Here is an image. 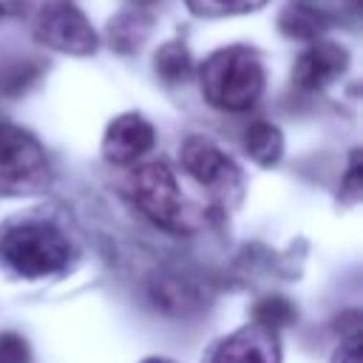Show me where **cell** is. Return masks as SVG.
<instances>
[{"label":"cell","instance_id":"cell-1","mask_svg":"<svg viewBox=\"0 0 363 363\" xmlns=\"http://www.w3.org/2000/svg\"><path fill=\"white\" fill-rule=\"evenodd\" d=\"M264 91V65L247 45L213 51L201 65V94L213 108L247 111Z\"/></svg>","mask_w":363,"mask_h":363},{"label":"cell","instance_id":"cell-2","mask_svg":"<svg viewBox=\"0 0 363 363\" xmlns=\"http://www.w3.org/2000/svg\"><path fill=\"white\" fill-rule=\"evenodd\" d=\"M68 238L48 221L26 218L6 224L0 233V261L23 278L54 275L68 267Z\"/></svg>","mask_w":363,"mask_h":363},{"label":"cell","instance_id":"cell-3","mask_svg":"<svg viewBox=\"0 0 363 363\" xmlns=\"http://www.w3.org/2000/svg\"><path fill=\"white\" fill-rule=\"evenodd\" d=\"M51 164L43 145L14 125H0V193L31 196L48 187Z\"/></svg>","mask_w":363,"mask_h":363},{"label":"cell","instance_id":"cell-4","mask_svg":"<svg viewBox=\"0 0 363 363\" xmlns=\"http://www.w3.org/2000/svg\"><path fill=\"white\" fill-rule=\"evenodd\" d=\"M130 196L136 207L164 230H190L187 207L179 193V182L167 162H145L130 176Z\"/></svg>","mask_w":363,"mask_h":363},{"label":"cell","instance_id":"cell-5","mask_svg":"<svg viewBox=\"0 0 363 363\" xmlns=\"http://www.w3.org/2000/svg\"><path fill=\"white\" fill-rule=\"evenodd\" d=\"M34 37L62 54L85 57L96 51V31L74 0H48L34 17Z\"/></svg>","mask_w":363,"mask_h":363},{"label":"cell","instance_id":"cell-6","mask_svg":"<svg viewBox=\"0 0 363 363\" xmlns=\"http://www.w3.org/2000/svg\"><path fill=\"white\" fill-rule=\"evenodd\" d=\"M179 159H182V167L210 190H227L230 184L238 182L235 162L216 142L204 136H187L179 147Z\"/></svg>","mask_w":363,"mask_h":363},{"label":"cell","instance_id":"cell-7","mask_svg":"<svg viewBox=\"0 0 363 363\" xmlns=\"http://www.w3.org/2000/svg\"><path fill=\"white\" fill-rule=\"evenodd\" d=\"M150 147H153V125L139 113L116 116L102 136V153L111 164H130L142 159Z\"/></svg>","mask_w":363,"mask_h":363},{"label":"cell","instance_id":"cell-8","mask_svg":"<svg viewBox=\"0 0 363 363\" xmlns=\"http://www.w3.org/2000/svg\"><path fill=\"white\" fill-rule=\"evenodd\" d=\"M349 65V51L337 43L320 40L312 43L295 62L292 68V79L298 88L303 91H318L323 85H329L332 79H337Z\"/></svg>","mask_w":363,"mask_h":363},{"label":"cell","instance_id":"cell-9","mask_svg":"<svg viewBox=\"0 0 363 363\" xmlns=\"http://www.w3.org/2000/svg\"><path fill=\"white\" fill-rule=\"evenodd\" d=\"M281 349L275 340V329H267L261 323H250L230 337L221 340V346L213 354V363H278Z\"/></svg>","mask_w":363,"mask_h":363},{"label":"cell","instance_id":"cell-10","mask_svg":"<svg viewBox=\"0 0 363 363\" xmlns=\"http://www.w3.org/2000/svg\"><path fill=\"white\" fill-rule=\"evenodd\" d=\"M150 298L167 315H184L201 306V289L179 275H162V278L156 275L150 284Z\"/></svg>","mask_w":363,"mask_h":363},{"label":"cell","instance_id":"cell-11","mask_svg":"<svg viewBox=\"0 0 363 363\" xmlns=\"http://www.w3.org/2000/svg\"><path fill=\"white\" fill-rule=\"evenodd\" d=\"M244 147L258 164H275L284 153V136L272 122H252L244 133Z\"/></svg>","mask_w":363,"mask_h":363},{"label":"cell","instance_id":"cell-12","mask_svg":"<svg viewBox=\"0 0 363 363\" xmlns=\"http://www.w3.org/2000/svg\"><path fill=\"white\" fill-rule=\"evenodd\" d=\"M281 31L292 40H315L326 28V17L309 6H289L278 20Z\"/></svg>","mask_w":363,"mask_h":363},{"label":"cell","instance_id":"cell-13","mask_svg":"<svg viewBox=\"0 0 363 363\" xmlns=\"http://www.w3.org/2000/svg\"><path fill=\"white\" fill-rule=\"evenodd\" d=\"M156 74L164 79V82H184L193 71V60H190V51L184 43H164L159 51H156Z\"/></svg>","mask_w":363,"mask_h":363},{"label":"cell","instance_id":"cell-14","mask_svg":"<svg viewBox=\"0 0 363 363\" xmlns=\"http://www.w3.org/2000/svg\"><path fill=\"white\" fill-rule=\"evenodd\" d=\"M252 318H255V323H261L267 329H284V326L295 323L298 309L284 295H267L252 306Z\"/></svg>","mask_w":363,"mask_h":363},{"label":"cell","instance_id":"cell-15","mask_svg":"<svg viewBox=\"0 0 363 363\" xmlns=\"http://www.w3.org/2000/svg\"><path fill=\"white\" fill-rule=\"evenodd\" d=\"M187 9L199 17H230L261 9L267 0H184Z\"/></svg>","mask_w":363,"mask_h":363},{"label":"cell","instance_id":"cell-16","mask_svg":"<svg viewBox=\"0 0 363 363\" xmlns=\"http://www.w3.org/2000/svg\"><path fill=\"white\" fill-rule=\"evenodd\" d=\"M0 363H28V343L14 332H3L0 335Z\"/></svg>","mask_w":363,"mask_h":363},{"label":"cell","instance_id":"cell-17","mask_svg":"<svg viewBox=\"0 0 363 363\" xmlns=\"http://www.w3.org/2000/svg\"><path fill=\"white\" fill-rule=\"evenodd\" d=\"M335 363H360V335H349L335 354Z\"/></svg>","mask_w":363,"mask_h":363},{"label":"cell","instance_id":"cell-18","mask_svg":"<svg viewBox=\"0 0 363 363\" xmlns=\"http://www.w3.org/2000/svg\"><path fill=\"white\" fill-rule=\"evenodd\" d=\"M360 190V162H357V153L352 156V164H349V173H346V193L354 199Z\"/></svg>","mask_w":363,"mask_h":363},{"label":"cell","instance_id":"cell-19","mask_svg":"<svg viewBox=\"0 0 363 363\" xmlns=\"http://www.w3.org/2000/svg\"><path fill=\"white\" fill-rule=\"evenodd\" d=\"M145 363H170V360H162V357H150V360H145Z\"/></svg>","mask_w":363,"mask_h":363},{"label":"cell","instance_id":"cell-20","mask_svg":"<svg viewBox=\"0 0 363 363\" xmlns=\"http://www.w3.org/2000/svg\"><path fill=\"white\" fill-rule=\"evenodd\" d=\"M0 14H3V9H0Z\"/></svg>","mask_w":363,"mask_h":363}]
</instances>
